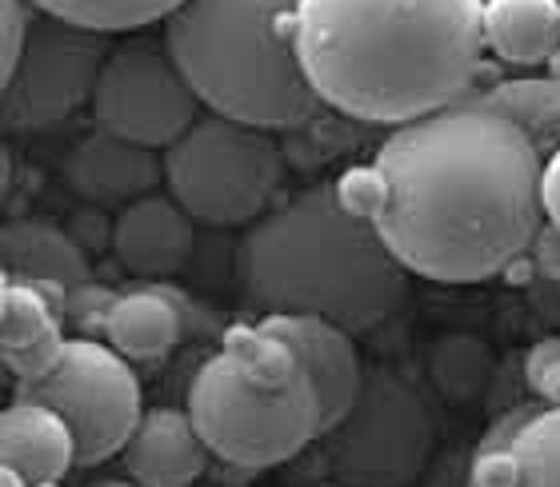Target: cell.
Returning <instances> with one entry per match:
<instances>
[{
    "mask_svg": "<svg viewBox=\"0 0 560 487\" xmlns=\"http://www.w3.org/2000/svg\"><path fill=\"white\" fill-rule=\"evenodd\" d=\"M525 380L537 395V404L560 407V336H545L528 348Z\"/></svg>",
    "mask_w": 560,
    "mask_h": 487,
    "instance_id": "603a6c76",
    "label": "cell"
},
{
    "mask_svg": "<svg viewBox=\"0 0 560 487\" xmlns=\"http://www.w3.org/2000/svg\"><path fill=\"white\" fill-rule=\"evenodd\" d=\"M16 395L60 412L77 436V467H96L125 452L149 412L132 360L93 336L69 340L40 380L16 383Z\"/></svg>",
    "mask_w": 560,
    "mask_h": 487,
    "instance_id": "ba28073f",
    "label": "cell"
},
{
    "mask_svg": "<svg viewBox=\"0 0 560 487\" xmlns=\"http://www.w3.org/2000/svg\"><path fill=\"white\" fill-rule=\"evenodd\" d=\"M292 40L320 105L400 128L472 96L485 0H301Z\"/></svg>",
    "mask_w": 560,
    "mask_h": 487,
    "instance_id": "7a4b0ae2",
    "label": "cell"
},
{
    "mask_svg": "<svg viewBox=\"0 0 560 487\" xmlns=\"http://www.w3.org/2000/svg\"><path fill=\"white\" fill-rule=\"evenodd\" d=\"M528 252H533V268H537L540 276L560 284V228L557 224H549V221L540 224V233Z\"/></svg>",
    "mask_w": 560,
    "mask_h": 487,
    "instance_id": "d4e9b609",
    "label": "cell"
},
{
    "mask_svg": "<svg viewBox=\"0 0 560 487\" xmlns=\"http://www.w3.org/2000/svg\"><path fill=\"white\" fill-rule=\"evenodd\" d=\"M40 487H60V484H40Z\"/></svg>",
    "mask_w": 560,
    "mask_h": 487,
    "instance_id": "f546056e",
    "label": "cell"
},
{
    "mask_svg": "<svg viewBox=\"0 0 560 487\" xmlns=\"http://www.w3.org/2000/svg\"><path fill=\"white\" fill-rule=\"evenodd\" d=\"M188 416L209 452L241 472H269L320 440V400L308 371L269 376L221 348L188 383Z\"/></svg>",
    "mask_w": 560,
    "mask_h": 487,
    "instance_id": "5b68a950",
    "label": "cell"
},
{
    "mask_svg": "<svg viewBox=\"0 0 560 487\" xmlns=\"http://www.w3.org/2000/svg\"><path fill=\"white\" fill-rule=\"evenodd\" d=\"M65 180L81 200L101 209H129L132 200L152 197L164 180V152L93 128L65 156Z\"/></svg>",
    "mask_w": 560,
    "mask_h": 487,
    "instance_id": "7c38bea8",
    "label": "cell"
},
{
    "mask_svg": "<svg viewBox=\"0 0 560 487\" xmlns=\"http://www.w3.org/2000/svg\"><path fill=\"white\" fill-rule=\"evenodd\" d=\"M0 487H33L21 472H12V467H0Z\"/></svg>",
    "mask_w": 560,
    "mask_h": 487,
    "instance_id": "4316f807",
    "label": "cell"
},
{
    "mask_svg": "<svg viewBox=\"0 0 560 487\" xmlns=\"http://www.w3.org/2000/svg\"><path fill=\"white\" fill-rule=\"evenodd\" d=\"M108 243L125 272L140 280H164L188 264L197 243V221L173 197L152 192L117 212Z\"/></svg>",
    "mask_w": 560,
    "mask_h": 487,
    "instance_id": "4fadbf2b",
    "label": "cell"
},
{
    "mask_svg": "<svg viewBox=\"0 0 560 487\" xmlns=\"http://www.w3.org/2000/svg\"><path fill=\"white\" fill-rule=\"evenodd\" d=\"M65 308L28 280L4 276L0 284V356L16 383L40 380L65 352Z\"/></svg>",
    "mask_w": 560,
    "mask_h": 487,
    "instance_id": "2e32d148",
    "label": "cell"
},
{
    "mask_svg": "<svg viewBox=\"0 0 560 487\" xmlns=\"http://www.w3.org/2000/svg\"><path fill=\"white\" fill-rule=\"evenodd\" d=\"M209 108L168 52L164 36H129L105 60L93 93V124L144 149H173Z\"/></svg>",
    "mask_w": 560,
    "mask_h": 487,
    "instance_id": "9c48e42d",
    "label": "cell"
},
{
    "mask_svg": "<svg viewBox=\"0 0 560 487\" xmlns=\"http://www.w3.org/2000/svg\"><path fill=\"white\" fill-rule=\"evenodd\" d=\"M0 264L4 276L28 280L45 292L48 300L69 312V296L93 284V268H89V252L77 236L48 221H9L0 233Z\"/></svg>",
    "mask_w": 560,
    "mask_h": 487,
    "instance_id": "5bb4252c",
    "label": "cell"
},
{
    "mask_svg": "<svg viewBox=\"0 0 560 487\" xmlns=\"http://www.w3.org/2000/svg\"><path fill=\"white\" fill-rule=\"evenodd\" d=\"M120 455L140 487H197L212 460L188 407H149Z\"/></svg>",
    "mask_w": 560,
    "mask_h": 487,
    "instance_id": "9a60e30c",
    "label": "cell"
},
{
    "mask_svg": "<svg viewBox=\"0 0 560 487\" xmlns=\"http://www.w3.org/2000/svg\"><path fill=\"white\" fill-rule=\"evenodd\" d=\"M260 328L269 336H277L280 344H289L292 356L308 371L316 400H320V424H325V431L349 416V407L357 404V395L364 388V364L357 344H352L349 328L320 320V316H289V312L265 316Z\"/></svg>",
    "mask_w": 560,
    "mask_h": 487,
    "instance_id": "8fae6325",
    "label": "cell"
},
{
    "mask_svg": "<svg viewBox=\"0 0 560 487\" xmlns=\"http://www.w3.org/2000/svg\"><path fill=\"white\" fill-rule=\"evenodd\" d=\"M313 487H345V484H332V479H325V484H313Z\"/></svg>",
    "mask_w": 560,
    "mask_h": 487,
    "instance_id": "f1b7e54d",
    "label": "cell"
},
{
    "mask_svg": "<svg viewBox=\"0 0 560 487\" xmlns=\"http://www.w3.org/2000/svg\"><path fill=\"white\" fill-rule=\"evenodd\" d=\"M485 52L540 69L560 52V0H485Z\"/></svg>",
    "mask_w": 560,
    "mask_h": 487,
    "instance_id": "d6986e66",
    "label": "cell"
},
{
    "mask_svg": "<svg viewBox=\"0 0 560 487\" xmlns=\"http://www.w3.org/2000/svg\"><path fill=\"white\" fill-rule=\"evenodd\" d=\"M108 52V33L36 12L21 64L4 76V124L12 132H45L93 105Z\"/></svg>",
    "mask_w": 560,
    "mask_h": 487,
    "instance_id": "30bf717a",
    "label": "cell"
},
{
    "mask_svg": "<svg viewBox=\"0 0 560 487\" xmlns=\"http://www.w3.org/2000/svg\"><path fill=\"white\" fill-rule=\"evenodd\" d=\"M84 487H140L137 479H117V476H108V479H93V484H84Z\"/></svg>",
    "mask_w": 560,
    "mask_h": 487,
    "instance_id": "83f0119b",
    "label": "cell"
},
{
    "mask_svg": "<svg viewBox=\"0 0 560 487\" xmlns=\"http://www.w3.org/2000/svg\"><path fill=\"white\" fill-rule=\"evenodd\" d=\"M373 168L385 185L373 224L412 276L480 284L521 260L545 224V156L472 96L393 128Z\"/></svg>",
    "mask_w": 560,
    "mask_h": 487,
    "instance_id": "6da1fadb",
    "label": "cell"
},
{
    "mask_svg": "<svg viewBox=\"0 0 560 487\" xmlns=\"http://www.w3.org/2000/svg\"><path fill=\"white\" fill-rule=\"evenodd\" d=\"M0 467L21 472L33 487L60 484L77 467V436L60 412L16 395L0 416Z\"/></svg>",
    "mask_w": 560,
    "mask_h": 487,
    "instance_id": "e0dca14e",
    "label": "cell"
},
{
    "mask_svg": "<svg viewBox=\"0 0 560 487\" xmlns=\"http://www.w3.org/2000/svg\"><path fill=\"white\" fill-rule=\"evenodd\" d=\"M332 484L409 487L432 455V416L412 383L397 371H364V388L349 416L320 436Z\"/></svg>",
    "mask_w": 560,
    "mask_h": 487,
    "instance_id": "52a82bcc",
    "label": "cell"
},
{
    "mask_svg": "<svg viewBox=\"0 0 560 487\" xmlns=\"http://www.w3.org/2000/svg\"><path fill=\"white\" fill-rule=\"evenodd\" d=\"M284 149L269 128L205 112L173 149H164L168 197L197 224H257L284 185Z\"/></svg>",
    "mask_w": 560,
    "mask_h": 487,
    "instance_id": "8992f818",
    "label": "cell"
},
{
    "mask_svg": "<svg viewBox=\"0 0 560 487\" xmlns=\"http://www.w3.org/2000/svg\"><path fill=\"white\" fill-rule=\"evenodd\" d=\"M105 344L125 360H161L185 336V300L168 288H137L108 304Z\"/></svg>",
    "mask_w": 560,
    "mask_h": 487,
    "instance_id": "ac0fdd59",
    "label": "cell"
},
{
    "mask_svg": "<svg viewBox=\"0 0 560 487\" xmlns=\"http://www.w3.org/2000/svg\"><path fill=\"white\" fill-rule=\"evenodd\" d=\"M296 4L301 0H185L161 36L209 112L292 132L325 117L292 40Z\"/></svg>",
    "mask_w": 560,
    "mask_h": 487,
    "instance_id": "277c9868",
    "label": "cell"
},
{
    "mask_svg": "<svg viewBox=\"0 0 560 487\" xmlns=\"http://www.w3.org/2000/svg\"><path fill=\"white\" fill-rule=\"evenodd\" d=\"M540 204H545V221L560 228V149L545 161V176H540Z\"/></svg>",
    "mask_w": 560,
    "mask_h": 487,
    "instance_id": "484cf974",
    "label": "cell"
},
{
    "mask_svg": "<svg viewBox=\"0 0 560 487\" xmlns=\"http://www.w3.org/2000/svg\"><path fill=\"white\" fill-rule=\"evenodd\" d=\"M0 4H4V28H0V48H4V57H0V81H4L21 64L24 40L33 33V21L40 9H36L33 0H0Z\"/></svg>",
    "mask_w": 560,
    "mask_h": 487,
    "instance_id": "cb8c5ba5",
    "label": "cell"
},
{
    "mask_svg": "<svg viewBox=\"0 0 560 487\" xmlns=\"http://www.w3.org/2000/svg\"><path fill=\"white\" fill-rule=\"evenodd\" d=\"M472 100L497 108L513 124L525 128L545 161L560 149V76H513V81H497L485 93H472Z\"/></svg>",
    "mask_w": 560,
    "mask_h": 487,
    "instance_id": "ffe728a7",
    "label": "cell"
},
{
    "mask_svg": "<svg viewBox=\"0 0 560 487\" xmlns=\"http://www.w3.org/2000/svg\"><path fill=\"white\" fill-rule=\"evenodd\" d=\"M516 487H560V407H537L513 443Z\"/></svg>",
    "mask_w": 560,
    "mask_h": 487,
    "instance_id": "7402d4cb",
    "label": "cell"
},
{
    "mask_svg": "<svg viewBox=\"0 0 560 487\" xmlns=\"http://www.w3.org/2000/svg\"><path fill=\"white\" fill-rule=\"evenodd\" d=\"M36 9L60 21H72L96 33H140L156 21H168L185 0H33Z\"/></svg>",
    "mask_w": 560,
    "mask_h": 487,
    "instance_id": "44dd1931",
    "label": "cell"
},
{
    "mask_svg": "<svg viewBox=\"0 0 560 487\" xmlns=\"http://www.w3.org/2000/svg\"><path fill=\"white\" fill-rule=\"evenodd\" d=\"M236 276L265 316H320L357 336L397 312L412 272L337 185H316L248 228Z\"/></svg>",
    "mask_w": 560,
    "mask_h": 487,
    "instance_id": "3957f363",
    "label": "cell"
}]
</instances>
